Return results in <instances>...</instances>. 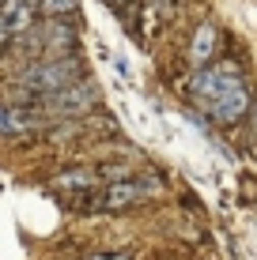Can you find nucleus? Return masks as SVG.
I'll return each instance as SVG.
<instances>
[{
  "label": "nucleus",
  "mask_w": 257,
  "mask_h": 260,
  "mask_svg": "<svg viewBox=\"0 0 257 260\" xmlns=\"http://www.w3.org/2000/svg\"><path fill=\"white\" fill-rule=\"evenodd\" d=\"M91 260H125V256H91Z\"/></svg>",
  "instance_id": "1a4fd4ad"
},
{
  "label": "nucleus",
  "mask_w": 257,
  "mask_h": 260,
  "mask_svg": "<svg viewBox=\"0 0 257 260\" xmlns=\"http://www.w3.org/2000/svg\"><path fill=\"white\" fill-rule=\"evenodd\" d=\"M31 128V121L23 117V113L8 110V106H0V132H26Z\"/></svg>",
  "instance_id": "0eeeda50"
},
{
  "label": "nucleus",
  "mask_w": 257,
  "mask_h": 260,
  "mask_svg": "<svg viewBox=\"0 0 257 260\" xmlns=\"http://www.w3.org/2000/svg\"><path fill=\"white\" fill-rule=\"evenodd\" d=\"M46 102H49L53 113H61V117H79V113H87L95 106V87L87 83V79H76V83L46 94Z\"/></svg>",
  "instance_id": "7ed1b4c3"
},
{
  "label": "nucleus",
  "mask_w": 257,
  "mask_h": 260,
  "mask_svg": "<svg viewBox=\"0 0 257 260\" xmlns=\"http://www.w3.org/2000/svg\"><path fill=\"white\" fill-rule=\"evenodd\" d=\"M79 76H83V64H79L76 57H68V53H57V57L26 68L23 72V87L26 91H38V94H53V91H61V87L76 83Z\"/></svg>",
  "instance_id": "f257e3e1"
},
{
  "label": "nucleus",
  "mask_w": 257,
  "mask_h": 260,
  "mask_svg": "<svg viewBox=\"0 0 257 260\" xmlns=\"http://www.w3.org/2000/svg\"><path fill=\"white\" fill-rule=\"evenodd\" d=\"M76 4H79V0H42L46 15H65V12H72Z\"/></svg>",
  "instance_id": "6e6552de"
},
{
  "label": "nucleus",
  "mask_w": 257,
  "mask_h": 260,
  "mask_svg": "<svg viewBox=\"0 0 257 260\" xmlns=\"http://www.w3.org/2000/svg\"><path fill=\"white\" fill-rule=\"evenodd\" d=\"M216 42H219L216 26H212V23H201L197 34H193V46H189V57H193V64H197V68L212 64V57H216Z\"/></svg>",
  "instance_id": "20e7f679"
},
{
  "label": "nucleus",
  "mask_w": 257,
  "mask_h": 260,
  "mask_svg": "<svg viewBox=\"0 0 257 260\" xmlns=\"http://www.w3.org/2000/svg\"><path fill=\"white\" fill-rule=\"evenodd\" d=\"M208 113H212V121H219V124H235L238 117L250 113V91H246L242 76H231V83L208 102Z\"/></svg>",
  "instance_id": "f03ea898"
},
{
  "label": "nucleus",
  "mask_w": 257,
  "mask_h": 260,
  "mask_svg": "<svg viewBox=\"0 0 257 260\" xmlns=\"http://www.w3.org/2000/svg\"><path fill=\"white\" fill-rule=\"evenodd\" d=\"M0 12H4V19H8V26H12V34L31 30V23H34V12H31V4H26V0H8Z\"/></svg>",
  "instance_id": "423d86ee"
},
{
  "label": "nucleus",
  "mask_w": 257,
  "mask_h": 260,
  "mask_svg": "<svg viewBox=\"0 0 257 260\" xmlns=\"http://www.w3.org/2000/svg\"><path fill=\"white\" fill-rule=\"evenodd\" d=\"M155 189H159V181H121L106 192V204L110 208H129L132 200H140L144 192H155Z\"/></svg>",
  "instance_id": "39448f33"
}]
</instances>
